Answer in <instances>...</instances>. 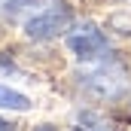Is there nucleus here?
Returning a JSON list of instances; mask_svg holds the SVG:
<instances>
[{
  "instance_id": "nucleus-2",
  "label": "nucleus",
  "mask_w": 131,
  "mask_h": 131,
  "mask_svg": "<svg viewBox=\"0 0 131 131\" xmlns=\"http://www.w3.org/2000/svg\"><path fill=\"white\" fill-rule=\"evenodd\" d=\"M67 43H70V49H73L79 58H95V55H101V52L107 49V37H104L95 25H85L82 31L70 34Z\"/></svg>"
},
{
  "instance_id": "nucleus-4",
  "label": "nucleus",
  "mask_w": 131,
  "mask_h": 131,
  "mask_svg": "<svg viewBox=\"0 0 131 131\" xmlns=\"http://www.w3.org/2000/svg\"><path fill=\"white\" fill-rule=\"evenodd\" d=\"M25 6H31V0H0V12H3L6 18H15Z\"/></svg>"
},
{
  "instance_id": "nucleus-6",
  "label": "nucleus",
  "mask_w": 131,
  "mask_h": 131,
  "mask_svg": "<svg viewBox=\"0 0 131 131\" xmlns=\"http://www.w3.org/2000/svg\"><path fill=\"white\" fill-rule=\"evenodd\" d=\"M73 131H95V128H73Z\"/></svg>"
},
{
  "instance_id": "nucleus-1",
  "label": "nucleus",
  "mask_w": 131,
  "mask_h": 131,
  "mask_svg": "<svg viewBox=\"0 0 131 131\" xmlns=\"http://www.w3.org/2000/svg\"><path fill=\"white\" fill-rule=\"evenodd\" d=\"M70 21H73V9H70L67 3H55V6L37 12L34 18H28L25 34H28L31 40H52V37L64 34L67 28H70Z\"/></svg>"
},
{
  "instance_id": "nucleus-3",
  "label": "nucleus",
  "mask_w": 131,
  "mask_h": 131,
  "mask_svg": "<svg viewBox=\"0 0 131 131\" xmlns=\"http://www.w3.org/2000/svg\"><path fill=\"white\" fill-rule=\"evenodd\" d=\"M0 107L3 110H31V101L28 95L9 89V85H0Z\"/></svg>"
},
{
  "instance_id": "nucleus-5",
  "label": "nucleus",
  "mask_w": 131,
  "mask_h": 131,
  "mask_svg": "<svg viewBox=\"0 0 131 131\" xmlns=\"http://www.w3.org/2000/svg\"><path fill=\"white\" fill-rule=\"evenodd\" d=\"M0 131H15V125H9V122H3V119H0Z\"/></svg>"
},
{
  "instance_id": "nucleus-7",
  "label": "nucleus",
  "mask_w": 131,
  "mask_h": 131,
  "mask_svg": "<svg viewBox=\"0 0 131 131\" xmlns=\"http://www.w3.org/2000/svg\"><path fill=\"white\" fill-rule=\"evenodd\" d=\"M40 131H55V128H40Z\"/></svg>"
}]
</instances>
